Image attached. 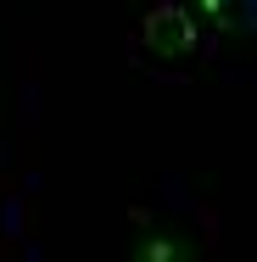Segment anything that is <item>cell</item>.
<instances>
[{
  "label": "cell",
  "instance_id": "2",
  "mask_svg": "<svg viewBox=\"0 0 257 262\" xmlns=\"http://www.w3.org/2000/svg\"><path fill=\"white\" fill-rule=\"evenodd\" d=\"M202 6L218 28H235V34L257 28V0H202Z\"/></svg>",
  "mask_w": 257,
  "mask_h": 262
},
{
  "label": "cell",
  "instance_id": "1",
  "mask_svg": "<svg viewBox=\"0 0 257 262\" xmlns=\"http://www.w3.org/2000/svg\"><path fill=\"white\" fill-rule=\"evenodd\" d=\"M146 39H151L156 51H173V56H185V51H190V23H185L179 11H156L151 23H146Z\"/></svg>",
  "mask_w": 257,
  "mask_h": 262
}]
</instances>
